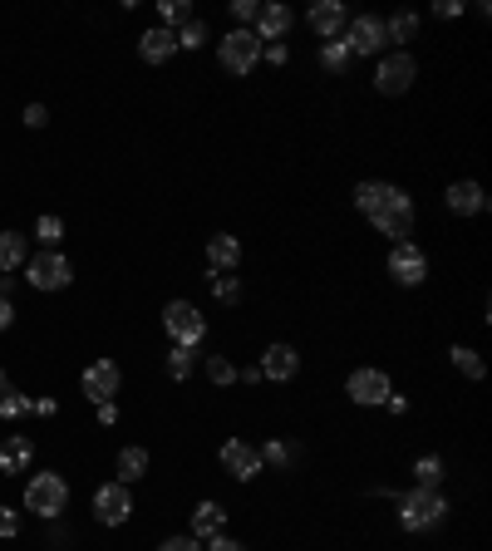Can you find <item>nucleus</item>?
<instances>
[{"label":"nucleus","instance_id":"obj_13","mask_svg":"<svg viewBox=\"0 0 492 551\" xmlns=\"http://www.w3.org/2000/svg\"><path fill=\"white\" fill-rule=\"evenodd\" d=\"M306 25L320 35V40H345L350 10H345V0H315L306 10Z\"/></svg>","mask_w":492,"mask_h":551},{"label":"nucleus","instance_id":"obj_10","mask_svg":"<svg viewBox=\"0 0 492 551\" xmlns=\"http://www.w3.org/2000/svg\"><path fill=\"white\" fill-rule=\"evenodd\" d=\"M389 276L399 281V286H424L429 281V251L414 242H394L389 246Z\"/></svg>","mask_w":492,"mask_h":551},{"label":"nucleus","instance_id":"obj_19","mask_svg":"<svg viewBox=\"0 0 492 551\" xmlns=\"http://www.w3.org/2000/svg\"><path fill=\"white\" fill-rule=\"evenodd\" d=\"M173 55H178V35H173V30L148 25V30L138 35V60L143 64H168Z\"/></svg>","mask_w":492,"mask_h":551},{"label":"nucleus","instance_id":"obj_33","mask_svg":"<svg viewBox=\"0 0 492 551\" xmlns=\"http://www.w3.org/2000/svg\"><path fill=\"white\" fill-rule=\"evenodd\" d=\"M207 35H212V30H207V20H187L183 30H178V50H202V45H207Z\"/></svg>","mask_w":492,"mask_h":551},{"label":"nucleus","instance_id":"obj_44","mask_svg":"<svg viewBox=\"0 0 492 551\" xmlns=\"http://www.w3.org/2000/svg\"><path fill=\"white\" fill-rule=\"evenodd\" d=\"M261 55H266L271 64H286V60H291V50H286L281 40H276V45H261Z\"/></svg>","mask_w":492,"mask_h":551},{"label":"nucleus","instance_id":"obj_3","mask_svg":"<svg viewBox=\"0 0 492 551\" xmlns=\"http://www.w3.org/2000/svg\"><path fill=\"white\" fill-rule=\"evenodd\" d=\"M64 507H69V483H64L60 473H30V483H25V512L55 522Z\"/></svg>","mask_w":492,"mask_h":551},{"label":"nucleus","instance_id":"obj_32","mask_svg":"<svg viewBox=\"0 0 492 551\" xmlns=\"http://www.w3.org/2000/svg\"><path fill=\"white\" fill-rule=\"evenodd\" d=\"M207 379H212L217 389H232V384H237V365H232L227 355H207Z\"/></svg>","mask_w":492,"mask_h":551},{"label":"nucleus","instance_id":"obj_42","mask_svg":"<svg viewBox=\"0 0 492 551\" xmlns=\"http://www.w3.org/2000/svg\"><path fill=\"white\" fill-rule=\"evenodd\" d=\"M94 414H99V424H104V429H114V424H119V404H94Z\"/></svg>","mask_w":492,"mask_h":551},{"label":"nucleus","instance_id":"obj_38","mask_svg":"<svg viewBox=\"0 0 492 551\" xmlns=\"http://www.w3.org/2000/svg\"><path fill=\"white\" fill-rule=\"evenodd\" d=\"M158 551H202L197 537H168V542H158Z\"/></svg>","mask_w":492,"mask_h":551},{"label":"nucleus","instance_id":"obj_17","mask_svg":"<svg viewBox=\"0 0 492 551\" xmlns=\"http://www.w3.org/2000/svg\"><path fill=\"white\" fill-rule=\"evenodd\" d=\"M443 202H448V212H453V217H483V212H488V192H483V183H473V178L448 183Z\"/></svg>","mask_w":492,"mask_h":551},{"label":"nucleus","instance_id":"obj_25","mask_svg":"<svg viewBox=\"0 0 492 551\" xmlns=\"http://www.w3.org/2000/svg\"><path fill=\"white\" fill-rule=\"evenodd\" d=\"M448 360H453V369H458L463 379H473V384H483V379H488V365H483V355H478L473 345H453V350H448Z\"/></svg>","mask_w":492,"mask_h":551},{"label":"nucleus","instance_id":"obj_9","mask_svg":"<svg viewBox=\"0 0 492 551\" xmlns=\"http://www.w3.org/2000/svg\"><path fill=\"white\" fill-rule=\"evenodd\" d=\"M345 394H350V404H360V409H379V404L394 394V379H389L384 369L360 365V369H350V379H345Z\"/></svg>","mask_w":492,"mask_h":551},{"label":"nucleus","instance_id":"obj_23","mask_svg":"<svg viewBox=\"0 0 492 551\" xmlns=\"http://www.w3.org/2000/svg\"><path fill=\"white\" fill-rule=\"evenodd\" d=\"M119 483L128 488V483H143L148 478V468H153V458H148V448H138V443H128V448H119Z\"/></svg>","mask_w":492,"mask_h":551},{"label":"nucleus","instance_id":"obj_39","mask_svg":"<svg viewBox=\"0 0 492 551\" xmlns=\"http://www.w3.org/2000/svg\"><path fill=\"white\" fill-rule=\"evenodd\" d=\"M433 15H438V20H458V15H463V0H438Z\"/></svg>","mask_w":492,"mask_h":551},{"label":"nucleus","instance_id":"obj_2","mask_svg":"<svg viewBox=\"0 0 492 551\" xmlns=\"http://www.w3.org/2000/svg\"><path fill=\"white\" fill-rule=\"evenodd\" d=\"M448 517V497L438 488H409L404 497H399V527L404 532H433L438 522Z\"/></svg>","mask_w":492,"mask_h":551},{"label":"nucleus","instance_id":"obj_15","mask_svg":"<svg viewBox=\"0 0 492 551\" xmlns=\"http://www.w3.org/2000/svg\"><path fill=\"white\" fill-rule=\"evenodd\" d=\"M251 25H256L251 35H256L261 45H266V40L276 45L281 35H291V25H296V10H291V5H281V0H266V5H256V20H251Z\"/></svg>","mask_w":492,"mask_h":551},{"label":"nucleus","instance_id":"obj_24","mask_svg":"<svg viewBox=\"0 0 492 551\" xmlns=\"http://www.w3.org/2000/svg\"><path fill=\"white\" fill-rule=\"evenodd\" d=\"M384 35H389V45H414L419 40V15L414 10H394L384 20Z\"/></svg>","mask_w":492,"mask_h":551},{"label":"nucleus","instance_id":"obj_40","mask_svg":"<svg viewBox=\"0 0 492 551\" xmlns=\"http://www.w3.org/2000/svg\"><path fill=\"white\" fill-rule=\"evenodd\" d=\"M207 551H246V542H237V537H227V532H222V537H212V542H207Z\"/></svg>","mask_w":492,"mask_h":551},{"label":"nucleus","instance_id":"obj_34","mask_svg":"<svg viewBox=\"0 0 492 551\" xmlns=\"http://www.w3.org/2000/svg\"><path fill=\"white\" fill-rule=\"evenodd\" d=\"M35 237L45 242V251H55V246H60V237H64V222L55 217V212H50V217H40V222H35Z\"/></svg>","mask_w":492,"mask_h":551},{"label":"nucleus","instance_id":"obj_4","mask_svg":"<svg viewBox=\"0 0 492 551\" xmlns=\"http://www.w3.org/2000/svg\"><path fill=\"white\" fill-rule=\"evenodd\" d=\"M163 330L178 350H197L207 340V315L192 306V301H168L163 306Z\"/></svg>","mask_w":492,"mask_h":551},{"label":"nucleus","instance_id":"obj_1","mask_svg":"<svg viewBox=\"0 0 492 551\" xmlns=\"http://www.w3.org/2000/svg\"><path fill=\"white\" fill-rule=\"evenodd\" d=\"M355 207H360V217H365L379 237H389V246L414 237L419 212H414V197L399 183H360L355 187Z\"/></svg>","mask_w":492,"mask_h":551},{"label":"nucleus","instance_id":"obj_30","mask_svg":"<svg viewBox=\"0 0 492 551\" xmlns=\"http://www.w3.org/2000/svg\"><path fill=\"white\" fill-rule=\"evenodd\" d=\"M438 483H443V458H438V453L419 458V463H414V488H438Z\"/></svg>","mask_w":492,"mask_h":551},{"label":"nucleus","instance_id":"obj_31","mask_svg":"<svg viewBox=\"0 0 492 551\" xmlns=\"http://www.w3.org/2000/svg\"><path fill=\"white\" fill-rule=\"evenodd\" d=\"M207 281H212V296H217V301H227V306H237V301H242V281H237V276L207 271Z\"/></svg>","mask_w":492,"mask_h":551},{"label":"nucleus","instance_id":"obj_21","mask_svg":"<svg viewBox=\"0 0 492 551\" xmlns=\"http://www.w3.org/2000/svg\"><path fill=\"white\" fill-rule=\"evenodd\" d=\"M30 458H35V443H30V433H10V438L0 443V473L20 478V473H30Z\"/></svg>","mask_w":492,"mask_h":551},{"label":"nucleus","instance_id":"obj_26","mask_svg":"<svg viewBox=\"0 0 492 551\" xmlns=\"http://www.w3.org/2000/svg\"><path fill=\"white\" fill-rule=\"evenodd\" d=\"M350 64H355V55L345 50V40H325V45H320V69H325V74H345Z\"/></svg>","mask_w":492,"mask_h":551},{"label":"nucleus","instance_id":"obj_8","mask_svg":"<svg viewBox=\"0 0 492 551\" xmlns=\"http://www.w3.org/2000/svg\"><path fill=\"white\" fill-rule=\"evenodd\" d=\"M25 281H30L35 291H64V286L74 281V266H69L64 251H35V256L25 261Z\"/></svg>","mask_w":492,"mask_h":551},{"label":"nucleus","instance_id":"obj_16","mask_svg":"<svg viewBox=\"0 0 492 551\" xmlns=\"http://www.w3.org/2000/svg\"><path fill=\"white\" fill-rule=\"evenodd\" d=\"M123 374L114 360H94V365L84 369V379H79V389L94 399V404H114V394H119Z\"/></svg>","mask_w":492,"mask_h":551},{"label":"nucleus","instance_id":"obj_35","mask_svg":"<svg viewBox=\"0 0 492 551\" xmlns=\"http://www.w3.org/2000/svg\"><path fill=\"white\" fill-rule=\"evenodd\" d=\"M261 463H276V468H286V463H291V448H286V443H266V448H261Z\"/></svg>","mask_w":492,"mask_h":551},{"label":"nucleus","instance_id":"obj_14","mask_svg":"<svg viewBox=\"0 0 492 551\" xmlns=\"http://www.w3.org/2000/svg\"><path fill=\"white\" fill-rule=\"evenodd\" d=\"M94 517L104 527H123L133 517V492L123 488V483H104V488L94 492Z\"/></svg>","mask_w":492,"mask_h":551},{"label":"nucleus","instance_id":"obj_20","mask_svg":"<svg viewBox=\"0 0 492 551\" xmlns=\"http://www.w3.org/2000/svg\"><path fill=\"white\" fill-rule=\"evenodd\" d=\"M207 266L222 271V276H237V266H242V242H237L232 232L207 237Z\"/></svg>","mask_w":492,"mask_h":551},{"label":"nucleus","instance_id":"obj_43","mask_svg":"<svg viewBox=\"0 0 492 551\" xmlns=\"http://www.w3.org/2000/svg\"><path fill=\"white\" fill-rule=\"evenodd\" d=\"M25 123H30V128H45V123H50V109H45V104H30V109H25Z\"/></svg>","mask_w":492,"mask_h":551},{"label":"nucleus","instance_id":"obj_18","mask_svg":"<svg viewBox=\"0 0 492 551\" xmlns=\"http://www.w3.org/2000/svg\"><path fill=\"white\" fill-rule=\"evenodd\" d=\"M222 532H227V507H222L217 497H202V502L192 507V527H187V537L212 542V537H222Z\"/></svg>","mask_w":492,"mask_h":551},{"label":"nucleus","instance_id":"obj_47","mask_svg":"<svg viewBox=\"0 0 492 551\" xmlns=\"http://www.w3.org/2000/svg\"><path fill=\"white\" fill-rule=\"evenodd\" d=\"M0 389H10V379H5V369H0Z\"/></svg>","mask_w":492,"mask_h":551},{"label":"nucleus","instance_id":"obj_28","mask_svg":"<svg viewBox=\"0 0 492 551\" xmlns=\"http://www.w3.org/2000/svg\"><path fill=\"white\" fill-rule=\"evenodd\" d=\"M158 15H163V30H173V35L183 30L187 20H197L192 15V0H158Z\"/></svg>","mask_w":492,"mask_h":551},{"label":"nucleus","instance_id":"obj_7","mask_svg":"<svg viewBox=\"0 0 492 551\" xmlns=\"http://www.w3.org/2000/svg\"><path fill=\"white\" fill-rule=\"evenodd\" d=\"M384 45H389L384 15H350V25H345V50H350L355 60H379Z\"/></svg>","mask_w":492,"mask_h":551},{"label":"nucleus","instance_id":"obj_36","mask_svg":"<svg viewBox=\"0 0 492 551\" xmlns=\"http://www.w3.org/2000/svg\"><path fill=\"white\" fill-rule=\"evenodd\" d=\"M0 537H5V542L20 537V512H15V507H0Z\"/></svg>","mask_w":492,"mask_h":551},{"label":"nucleus","instance_id":"obj_27","mask_svg":"<svg viewBox=\"0 0 492 551\" xmlns=\"http://www.w3.org/2000/svg\"><path fill=\"white\" fill-rule=\"evenodd\" d=\"M163 369H168V379H173V384H187V379H192V369H197V350H178V345H173V350H168V360H163Z\"/></svg>","mask_w":492,"mask_h":551},{"label":"nucleus","instance_id":"obj_6","mask_svg":"<svg viewBox=\"0 0 492 551\" xmlns=\"http://www.w3.org/2000/svg\"><path fill=\"white\" fill-rule=\"evenodd\" d=\"M414 79H419V64H414V55H409V50L379 55V64H374V94H384V99L409 94V89H414Z\"/></svg>","mask_w":492,"mask_h":551},{"label":"nucleus","instance_id":"obj_29","mask_svg":"<svg viewBox=\"0 0 492 551\" xmlns=\"http://www.w3.org/2000/svg\"><path fill=\"white\" fill-rule=\"evenodd\" d=\"M25 414H30V394H20L15 384H10V389H0V419H5V424H15V419H25Z\"/></svg>","mask_w":492,"mask_h":551},{"label":"nucleus","instance_id":"obj_12","mask_svg":"<svg viewBox=\"0 0 492 551\" xmlns=\"http://www.w3.org/2000/svg\"><path fill=\"white\" fill-rule=\"evenodd\" d=\"M256 369H261V379H271V384H291V379L301 374V350L286 345V340H271V345L261 350Z\"/></svg>","mask_w":492,"mask_h":551},{"label":"nucleus","instance_id":"obj_41","mask_svg":"<svg viewBox=\"0 0 492 551\" xmlns=\"http://www.w3.org/2000/svg\"><path fill=\"white\" fill-rule=\"evenodd\" d=\"M30 414H40V419H55V414H60V404H55V399H30Z\"/></svg>","mask_w":492,"mask_h":551},{"label":"nucleus","instance_id":"obj_5","mask_svg":"<svg viewBox=\"0 0 492 551\" xmlns=\"http://www.w3.org/2000/svg\"><path fill=\"white\" fill-rule=\"evenodd\" d=\"M217 64H222L227 74L246 79V74L261 64V40H256L251 30H242V25H232V30L217 40Z\"/></svg>","mask_w":492,"mask_h":551},{"label":"nucleus","instance_id":"obj_11","mask_svg":"<svg viewBox=\"0 0 492 551\" xmlns=\"http://www.w3.org/2000/svg\"><path fill=\"white\" fill-rule=\"evenodd\" d=\"M217 463L237 478V483H251V478H261V448L256 443H246V438H227L222 448H217Z\"/></svg>","mask_w":492,"mask_h":551},{"label":"nucleus","instance_id":"obj_46","mask_svg":"<svg viewBox=\"0 0 492 551\" xmlns=\"http://www.w3.org/2000/svg\"><path fill=\"white\" fill-rule=\"evenodd\" d=\"M384 409H389V414H409V399H404V394H389Z\"/></svg>","mask_w":492,"mask_h":551},{"label":"nucleus","instance_id":"obj_37","mask_svg":"<svg viewBox=\"0 0 492 551\" xmlns=\"http://www.w3.org/2000/svg\"><path fill=\"white\" fill-rule=\"evenodd\" d=\"M232 20H237V25H251V20H256V0H232Z\"/></svg>","mask_w":492,"mask_h":551},{"label":"nucleus","instance_id":"obj_45","mask_svg":"<svg viewBox=\"0 0 492 551\" xmlns=\"http://www.w3.org/2000/svg\"><path fill=\"white\" fill-rule=\"evenodd\" d=\"M15 325V306H10V296H0V330H10Z\"/></svg>","mask_w":492,"mask_h":551},{"label":"nucleus","instance_id":"obj_22","mask_svg":"<svg viewBox=\"0 0 492 551\" xmlns=\"http://www.w3.org/2000/svg\"><path fill=\"white\" fill-rule=\"evenodd\" d=\"M25 261H30V237L25 232H0V276L25 271Z\"/></svg>","mask_w":492,"mask_h":551}]
</instances>
